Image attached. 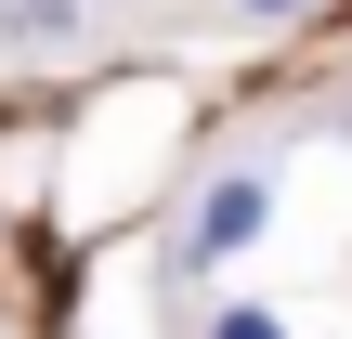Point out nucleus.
<instances>
[{"label": "nucleus", "mask_w": 352, "mask_h": 339, "mask_svg": "<svg viewBox=\"0 0 352 339\" xmlns=\"http://www.w3.org/2000/svg\"><path fill=\"white\" fill-rule=\"evenodd\" d=\"M261 222H274V183H261V170H222V183L196 196V222H183V274H209V261L261 248Z\"/></svg>", "instance_id": "nucleus-1"}, {"label": "nucleus", "mask_w": 352, "mask_h": 339, "mask_svg": "<svg viewBox=\"0 0 352 339\" xmlns=\"http://www.w3.org/2000/svg\"><path fill=\"white\" fill-rule=\"evenodd\" d=\"M78 26H91V0H0V39L13 52H65Z\"/></svg>", "instance_id": "nucleus-2"}, {"label": "nucleus", "mask_w": 352, "mask_h": 339, "mask_svg": "<svg viewBox=\"0 0 352 339\" xmlns=\"http://www.w3.org/2000/svg\"><path fill=\"white\" fill-rule=\"evenodd\" d=\"M209 339H287V327H274L261 300H222V314H209Z\"/></svg>", "instance_id": "nucleus-3"}, {"label": "nucleus", "mask_w": 352, "mask_h": 339, "mask_svg": "<svg viewBox=\"0 0 352 339\" xmlns=\"http://www.w3.org/2000/svg\"><path fill=\"white\" fill-rule=\"evenodd\" d=\"M235 13H248V26H287V13H314V0H235Z\"/></svg>", "instance_id": "nucleus-4"}]
</instances>
